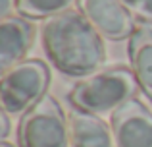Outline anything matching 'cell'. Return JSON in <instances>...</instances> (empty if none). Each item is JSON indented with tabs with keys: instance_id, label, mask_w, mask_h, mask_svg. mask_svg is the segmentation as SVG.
Wrapping results in <instances>:
<instances>
[{
	"instance_id": "13",
	"label": "cell",
	"mask_w": 152,
	"mask_h": 147,
	"mask_svg": "<svg viewBox=\"0 0 152 147\" xmlns=\"http://www.w3.org/2000/svg\"><path fill=\"white\" fill-rule=\"evenodd\" d=\"M14 0H0V16L2 18H6V16H10V6Z\"/></svg>"
},
{
	"instance_id": "3",
	"label": "cell",
	"mask_w": 152,
	"mask_h": 147,
	"mask_svg": "<svg viewBox=\"0 0 152 147\" xmlns=\"http://www.w3.org/2000/svg\"><path fill=\"white\" fill-rule=\"evenodd\" d=\"M50 70L39 58H27L8 68L0 79V105L8 114H25L48 95Z\"/></svg>"
},
{
	"instance_id": "10",
	"label": "cell",
	"mask_w": 152,
	"mask_h": 147,
	"mask_svg": "<svg viewBox=\"0 0 152 147\" xmlns=\"http://www.w3.org/2000/svg\"><path fill=\"white\" fill-rule=\"evenodd\" d=\"M73 4H77V0H15L18 12L31 19L54 18L58 14L71 10Z\"/></svg>"
},
{
	"instance_id": "9",
	"label": "cell",
	"mask_w": 152,
	"mask_h": 147,
	"mask_svg": "<svg viewBox=\"0 0 152 147\" xmlns=\"http://www.w3.org/2000/svg\"><path fill=\"white\" fill-rule=\"evenodd\" d=\"M129 62L141 91L152 101V29L137 27L129 37Z\"/></svg>"
},
{
	"instance_id": "12",
	"label": "cell",
	"mask_w": 152,
	"mask_h": 147,
	"mask_svg": "<svg viewBox=\"0 0 152 147\" xmlns=\"http://www.w3.org/2000/svg\"><path fill=\"white\" fill-rule=\"evenodd\" d=\"M10 134V114L6 110H0V140H6Z\"/></svg>"
},
{
	"instance_id": "7",
	"label": "cell",
	"mask_w": 152,
	"mask_h": 147,
	"mask_svg": "<svg viewBox=\"0 0 152 147\" xmlns=\"http://www.w3.org/2000/svg\"><path fill=\"white\" fill-rule=\"evenodd\" d=\"M35 27L23 16H6L0 19V70L6 72L23 60L33 47Z\"/></svg>"
},
{
	"instance_id": "4",
	"label": "cell",
	"mask_w": 152,
	"mask_h": 147,
	"mask_svg": "<svg viewBox=\"0 0 152 147\" xmlns=\"http://www.w3.org/2000/svg\"><path fill=\"white\" fill-rule=\"evenodd\" d=\"M19 147H69V120L60 103L45 95L21 116L18 126Z\"/></svg>"
},
{
	"instance_id": "8",
	"label": "cell",
	"mask_w": 152,
	"mask_h": 147,
	"mask_svg": "<svg viewBox=\"0 0 152 147\" xmlns=\"http://www.w3.org/2000/svg\"><path fill=\"white\" fill-rule=\"evenodd\" d=\"M71 147H118L114 132L96 114L81 109H71L69 116Z\"/></svg>"
},
{
	"instance_id": "1",
	"label": "cell",
	"mask_w": 152,
	"mask_h": 147,
	"mask_svg": "<svg viewBox=\"0 0 152 147\" xmlns=\"http://www.w3.org/2000/svg\"><path fill=\"white\" fill-rule=\"evenodd\" d=\"M41 41L56 70L71 78L98 72L106 60L102 35L79 10L48 18L41 27Z\"/></svg>"
},
{
	"instance_id": "11",
	"label": "cell",
	"mask_w": 152,
	"mask_h": 147,
	"mask_svg": "<svg viewBox=\"0 0 152 147\" xmlns=\"http://www.w3.org/2000/svg\"><path fill=\"white\" fill-rule=\"evenodd\" d=\"M133 18L152 23V0H121Z\"/></svg>"
},
{
	"instance_id": "14",
	"label": "cell",
	"mask_w": 152,
	"mask_h": 147,
	"mask_svg": "<svg viewBox=\"0 0 152 147\" xmlns=\"http://www.w3.org/2000/svg\"><path fill=\"white\" fill-rule=\"evenodd\" d=\"M0 147H14V145H10V143H6V141H2V143H0Z\"/></svg>"
},
{
	"instance_id": "6",
	"label": "cell",
	"mask_w": 152,
	"mask_h": 147,
	"mask_svg": "<svg viewBox=\"0 0 152 147\" xmlns=\"http://www.w3.org/2000/svg\"><path fill=\"white\" fill-rule=\"evenodd\" d=\"M77 10L106 39L121 41L135 33V19L121 0H77Z\"/></svg>"
},
{
	"instance_id": "5",
	"label": "cell",
	"mask_w": 152,
	"mask_h": 147,
	"mask_svg": "<svg viewBox=\"0 0 152 147\" xmlns=\"http://www.w3.org/2000/svg\"><path fill=\"white\" fill-rule=\"evenodd\" d=\"M110 128L118 147H152V112L139 99L123 103L112 112Z\"/></svg>"
},
{
	"instance_id": "2",
	"label": "cell",
	"mask_w": 152,
	"mask_h": 147,
	"mask_svg": "<svg viewBox=\"0 0 152 147\" xmlns=\"http://www.w3.org/2000/svg\"><path fill=\"white\" fill-rule=\"evenodd\" d=\"M139 89L141 87L133 70L125 66H112L81 78L71 87L67 99L73 109H81L93 114H106L135 99Z\"/></svg>"
}]
</instances>
